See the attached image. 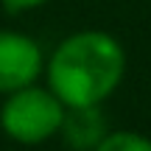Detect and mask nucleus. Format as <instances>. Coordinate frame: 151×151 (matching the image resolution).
Instances as JSON below:
<instances>
[{"instance_id": "f257e3e1", "label": "nucleus", "mask_w": 151, "mask_h": 151, "mask_svg": "<svg viewBox=\"0 0 151 151\" xmlns=\"http://www.w3.org/2000/svg\"><path fill=\"white\" fill-rule=\"evenodd\" d=\"M126 48L115 34L81 28L56 42L45 56V87L65 104L104 106L126 78Z\"/></svg>"}, {"instance_id": "f03ea898", "label": "nucleus", "mask_w": 151, "mask_h": 151, "mask_svg": "<svg viewBox=\"0 0 151 151\" xmlns=\"http://www.w3.org/2000/svg\"><path fill=\"white\" fill-rule=\"evenodd\" d=\"M67 106L42 84H28L0 101V132L20 146H42L59 137Z\"/></svg>"}, {"instance_id": "7ed1b4c3", "label": "nucleus", "mask_w": 151, "mask_h": 151, "mask_svg": "<svg viewBox=\"0 0 151 151\" xmlns=\"http://www.w3.org/2000/svg\"><path fill=\"white\" fill-rule=\"evenodd\" d=\"M45 50L31 34L0 28V98L37 84L45 73Z\"/></svg>"}, {"instance_id": "20e7f679", "label": "nucleus", "mask_w": 151, "mask_h": 151, "mask_svg": "<svg viewBox=\"0 0 151 151\" xmlns=\"http://www.w3.org/2000/svg\"><path fill=\"white\" fill-rule=\"evenodd\" d=\"M106 115L101 106H76L65 112L59 137L70 151H95V146L106 137Z\"/></svg>"}, {"instance_id": "39448f33", "label": "nucleus", "mask_w": 151, "mask_h": 151, "mask_svg": "<svg viewBox=\"0 0 151 151\" xmlns=\"http://www.w3.org/2000/svg\"><path fill=\"white\" fill-rule=\"evenodd\" d=\"M95 151H151V137L132 129H109L106 137L95 146Z\"/></svg>"}, {"instance_id": "423d86ee", "label": "nucleus", "mask_w": 151, "mask_h": 151, "mask_svg": "<svg viewBox=\"0 0 151 151\" xmlns=\"http://www.w3.org/2000/svg\"><path fill=\"white\" fill-rule=\"evenodd\" d=\"M45 3H50V0H0V6H3L6 11H11V14H25V11H37V9H42Z\"/></svg>"}]
</instances>
